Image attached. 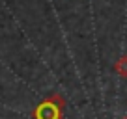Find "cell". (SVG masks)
I'll return each instance as SVG.
<instances>
[{
  "instance_id": "cell-1",
  "label": "cell",
  "mask_w": 127,
  "mask_h": 119,
  "mask_svg": "<svg viewBox=\"0 0 127 119\" xmlns=\"http://www.w3.org/2000/svg\"><path fill=\"white\" fill-rule=\"evenodd\" d=\"M60 112H62V100L58 97L45 100L37 106L34 117L36 119H60Z\"/></svg>"
},
{
  "instance_id": "cell-2",
  "label": "cell",
  "mask_w": 127,
  "mask_h": 119,
  "mask_svg": "<svg viewBox=\"0 0 127 119\" xmlns=\"http://www.w3.org/2000/svg\"><path fill=\"white\" fill-rule=\"evenodd\" d=\"M116 69H118L123 76H127V58H122V60H120L118 65H116Z\"/></svg>"
}]
</instances>
